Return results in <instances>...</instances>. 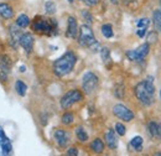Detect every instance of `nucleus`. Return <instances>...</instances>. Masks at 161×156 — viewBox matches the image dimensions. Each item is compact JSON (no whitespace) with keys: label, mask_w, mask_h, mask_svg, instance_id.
<instances>
[{"label":"nucleus","mask_w":161,"mask_h":156,"mask_svg":"<svg viewBox=\"0 0 161 156\" xmlns=\"http://www.w3.org/2000/svg\"><path fill=\"white\" fill-rule=\"evenodd\" d=\"M77 62V56L72 51H67L64 55H62L60 58L56 59L53 63V73L57 77H63L72 72Z\"/></svg>","instance_id":"f257e3e1"},{"label":"nucleus","mask_w":161,"mask_h":156,"mask_svg":"<svg viewBox=\"0 0 161 156\" xmlns=\"http://www.w3.org/2000/svg\"><path fill=\"white\" fill-rule=\"evenodd\" d=\"M135 96L145 105H151L155 98V87L153 78L149 77L139 82L135 87Z\"/></svg>","instance_id":"f03ea898"},{"label":"nucleus","mask_w":161,"mask_h":156,"mask_svg":"<svg viewBox=\"0 0 161 156\" xmlns=\"http://www.w3.org/2000/svg\"><path fill=\"white\" fill-rule=\"evenodd\" d=\"M31 29L39 34L51 35L57 31V24L56 21L51 19H46L43 16H36L31 22Z\"/></svg>","instance_id":"7ed1b4c3"},{"label":"nucleus","mask_w":161,"mask_h":156,"mask_svg":"<svg viewBox=\"0 0 161 156\" xmlns=\"http://www.w3.org/2000/svg\"><path fill=\"white\" fill-rule=\"evenodd\" d=\"M78 41H80V45L83 47H92L93 48L94 46L98 45V41L94 37L93 30L87 25H83L80 29Z\"/></svg>","instance_id":"20e7f679"},{"label":"nucleus","mask_w":161,"mask_h":156,"mask_svg":"<svg viewBox=\"0 0 161 156\" xmlns=\"http://www.w3.org/2000/svg\"><path fill=\"white\" fill-rule=\"evenodd\" d=\"M98 83H99V79H98L96 73L87 72L82 77V89L86 94H92L97 89Z\"/></svg>","instance_id":"39448f33"},{"label":"nucleus","mask_w":161,"mask_h":156,"mask_svg":"<svg viewBox=\"0 0 161 156\" xmlns=\"http://www.w3.org/2000/svg\"><path fill=\"white\" fill-rule=\"evenodd\" d=\"M83 99V94L78 89H72L69 92H67L63 97L61 98V107L62 109H69L72 105H75L76 103H78Z\"/></svg>","instance_id":"423d86ee"},{"label":"nucleus","mask_w":161,"mask_h":156,"mask_svg":"<svg viewBox=\"0 0 161 156\" xmlns=\"http://www.w3.org/2000/svg\"><path fill=\"white\" fill-rule=\"evenodd\" d=\"M149 51H150L149 43H142L136 50L128 51L126 52V57L130 61H133V62H142L145 59V57L149 55Z\"/></svg>","instance_id":"0eeeda50"},{"label":"nucleus","mask_w":161,"mask_h":156,"mask_svg":"<svg viewBox=\"0 0 161 156\" xmlns=\"http://www.w3.org/2000/svg\"><path fill=\"white\" fill-rule=\"evenodd\" d=\"M113 114L123 121H131L134 119V113L123 104H117L113 107Z\"/></svg>","instance_id":"6e6552de"},{"label":"nucleus","mask_w":161,"mask_h":156,"mask_svg":"<svg viewBox=\"0 0 161 156\" xmlns=\"http://www.w3.org/2000/svg\"><path fill=\"white\" fill-rule=\"evenodd\" d=\"M34 36L30 34V32H24L20 35V39H19V43L21 45V47L26 51V53H31L32 48H34Z\"/></svg>","instance_id":"1a4fd4ad"},{"label":"nucleus","mask_w":161,"mask_h":156,"mask_svg":"<svg viewBox=\"0 0 161 156\" xmlns=\"http://www.w3.org/2000/svg\"><path fill=\"white\" fill-rule=\"evenodd\" d=\"M53 136H55V140L60 148H66L69 142V134L63 129H57L55 131Z\"/></svg>","instance_id":"9d476101"},{"label":"nucleus","mask_w":161,"mask_h":156,"mask_svg":"<svg viewBox=\"0 0 161 156\" xmlns=\"http://www.w3.org/2000/svg\"><path fill=\"white\" fill-rule=\"evenodd\" d=\"M78 24H77V20L75 19L73 16H69L68 18V26H67V32L66 35L69 37V39H77L78 36Z\"/></svg>","instance_id":"9b49d317"},{"label":"nucleus","mask_w":161,"mask_h":156,"mask_svg":"<svg viewBox=\"0 0 161 156\" xmlns=\"http://www.w3.org/2000/svg\"><path fill=\"white\" fill-rule=\"evenodd\" d=\"M0 18L4 20H10L14 18V10L9 4L0 3Z\"/></svg>","instance_id":"f8f14e48"},{"label":"nucleus","mask_w":161,"mask_h":156,"mask_svg":"<svg viewBox=\"0 0 161 156\" xmlns=\"http://www.w3.org/2000/svg\"><path fill=\"white\" fill-rule=\"evenodd\" d=\"M104 139H105V142H107V145H108L109 149H112V150L117 149V146H118V140H117L115 133H114L113 130H108V131L105 133V135H104Z\"/></svg>","instance_id":"ddd939ff"},{"label":"nucleus","mask_w":161,"mask_h":156,"mask_svg":"<svg viewBox=\"0 0 161 156\" xmlns=\"http://www.w3.org/2000/svg\"><path fill=\"white\" fill-rule=\"evenodd\" d=\"M13 67V61L8 55H1L0 56V71H4L6 73L10 72Z\"/></svg>","instance_id":"4468645a"},{"label":"nucleus","mask_w":161,"mask_h":156,"mask_svg":"<svg viewBox=\"0 0 161 156\" xmlns=\"http://www.w3.org/2000/svg\"><path fill=\"white\" fill-rule=\"evenodd\" d=\"M91 149L96 154H102L104 151V142L102 141L101 139H94L92 141V144H91Z\"/></svg>","instance_id":"2eb2a0df"},{"label":"nucleus","mask_w":161,"mask_h":156,"mask_svg":"<svg viewBox=\"0 0 161 156\" xmlns=\"http://www.w3.org/2000/svg\"><path fill=\"white\" fill-rule=\"evenodd\" d=\"M147 128H149L150 134H151L154 137L161 136V128L158 123H155V121H150L149 125H147Z\"/></svg>","instance_id":"dca6fc26"},{"label":"nucleus","mask_w":161,"mask_h":156,"mask_svg":"<svg viewBox=\"0 0 161 156\" xmlns=\"http://www.w3.org/2000/svg\"><path fill=\"white\" fill-rule=\"evenodd\" d=\"M16 25H18V27H20V29H25V27H27L30 24H31V21L29 19V16L27 15H25V14H21L20 16L16 19V22H15Z\"/></svg>","instance_id":"f3484780"},{"label":"nucleus","mask_w":161,"mask_h":156,"mask_svg":"<svg viewBox=\"0 0 161 156\" xmlns=\"http://www.w3.org/2000/svg\"><path fill=\"white\" fill-rule=\"evenodd\" d=\"M15 91L18 92V94L20 96V97H24L25 94H26V91H27V86L20 81V79H18L16 82H15Z\"/></svg>","instance_id":"a211bd4d"},{"label":"nucleus","mask_w":161,"mask_h":156,"mask_svg":"<svg viewBox=\"0 0 161 156\" xmlns=\"http://www.w3.org/2000/svg\"><path fill=\"white\" fill-rule=\"evenodd\" d=\"M61 121H62V124H63V125H71V124L75 121V115H73L72 113L67 112V113H64V114L62 115Z\"/></svg>","instance_id":"6ab92c4d"},{"label":"nucleus","mask_w":161,"mask_h":156,"mask_svg":"<svg viewBox=\"0 0 161 156\" xmlns=\"http://www.w3.org/2000/svg\"><path fill=\"white\" fill-rule=\"evenodd\" d=\"M102 34H103V36L107 37V39H110V37H113V35H114L113 29H112V26H110L109 24H105V25L102 26Z\"/></svg>","instance_id":"aec40b11"},{"label":"nucleus","mask_w":161,"mask_h":156,"mask_svg":"<svg viewBox=\"0 0 161 156\" xmlns=\"http://www.w3.org/2000/svg\"><path fill=\"white\" fill-rule=\"evenodd\" d=\"M1 150H3V154H5V155H9L13 151V146H11V142L9 141V139L1 141Z\"/></svg>","instance_id":"412c9836"},{"label":"nucleus","mask_w":161,"mask_h":156,"mask_svg":"<svg viewBox=\"0 0 161 156\" xmlns=\"http://www.w3.org/2000/svg\"><path fill=\"white\" fill-rule=\"evenodd\" d=\"M130 145L134 148V150H136V151H141V149H142V137L135 136L131 141H130Z\"/></svg>","instance_id":"4be33fe9"},{"label":"nucleus","mask_w":161,"mask_h":156,"mask_svg":"<svg viewBox=\"0 0 161 156\" xmlns=\"http://www.w3.org/2000/svg\"><path fill=\"white\" fill-rule=\"evenodd\" d=\"M76 136H77V139H78L80 141H82V142H84V141L88 140V134H87V131H86L82 126L76 129Z\"/></svg>","instance_id":"5701e85b"},{"label":"nucleus","mask_w":161,"mask_h":156,"mask_svg":"<svg viewBox=\"0 0 161 156\" xmlns=\"http://www.w3.org/2000/svg\"><path fill=\"white\" fill-rule=\"evenodd\" d=\"M154 25H155L156 30L161 34V11L160 10H155V11H154Z\"/></svg>","instance_id":"b1692460"},{"label":"nucleus","mask_w":161,"mask_h":156,"mask_svg":"<svg viewBox=\"0 0 161 156\" xmlns=\"http://www.w3.org/2000/svg\"><path fill=\"white\" fill-rule=\"evenodd\" d=\"M45 9H46V13L50 14V15L55 14V11H56V6H55V4L52 1H47L46 5H45Z\"/></svg>","instance_id":"393cba45"},{"label":"nucleus","mask_w":161,"mask_h":156,"mask_svg":"<svg viewBox=\"0 0 161 156\" xmlns=\"http://www.w3.org/2000/svg\"><path fill=\"white\" fill-rule=\"evenodd\" d=\"M101 56H102V59H103L104 62L109 61V57H110V51H109V48L103 47L101 50Z\"/></svg>","instance_id":"a878e982"},{"label":"nucleus","mask_w":161,"mask_h":156,"mask_svg":"<svg viewBox=\"0 0 161 156\" xmlns=\"http://www.w3.org/2000/svg\"><path fill=\"white\" fill-rule=\"evenodd\" d=\"M115 131H117V134H119L120 136L125 135V126H124L121 123H117V124H115Z\"/></svg>","instance_id":"bb28decb"},{"label":"nucleus","mask_w":161,"mask_h":156,"mask_svg":"<svg viewBox=\"0 0 161 156\" xmlns=\"http://www.w3.org/2000/svg\"><path fill=\"white\" fill-rule=\"evenodd\" d=\"M146 39H147V42H149V43L156 42V41H158V34H156L155 31H151V32H149V35L146 36Z\"/></svg>","instance_id":"cd10ccee"},{"label":"nucleus","mask_w":161,"mask_h":156,"mask_svg":"<svg viewBox=\"0 0 161 156\" xmlns=\"http://www.w3.org/2000/svg\"><path fill=\"white\" fill-rule=\"evenodd\" d=\"M149 22H150L149 19H140L139 22H138V27H139V29H147Z\"/></svg>","instance_id":"c85d7f7f"},{"label":"nucleus","mask_w":161,"mask_h":156,"mask_svg":"<svg viewBox=\"0 0 161 156\" xmlns=\"http://www.w3.org/2000/svg\"><path fill=\"white\" fill-rule=\"evenodd\" d=\"M82 18H83V20H84L86 22H88V24L92 22V16H91L89 11H87V10H83V11H82Z\"/></svg>","instance_id":"c756f323"},{"label":"nucleus","mask_w":161,"mask_h":156,"mask_svg":"<svg viewBox=\"0 0 161 156\" xmlns=\"http://www.w3.org/2000/svg\"><path fill=\"white\" fill-rule=\"evenodd\" d=\"M82 1L88 6H94V5H97L99 3V0H82Z\"/></svg>","instance_id":"7c9ffc66"},{"label":"nucleus","mask_w":161,"mask_h":156,"mask_svg":"<svg viewBox=\"0 0 161 156\" xmlns=\"http://www.w3.org/2000/svg\"><path fill=\"white\" fill-rule=\"evenodd\" d=\"M67 155H78V150L76 148H69L67 150Z\"/></svg>","instance_id":"2f4dec72"},{"label":"nucleus","mask_w":161,"mask_h":156,"mask_svg":"<svg viewBox=\"0 0 161 156\" xmlns=\"http://www.w3.org/2000/svg\"><path fill=\"white\" fill-rule=\"evenodd\" d=\"M145 32H146V29H139L138 30V36L139 37H144L145 36Z\"/></svg>","instance_id":"473e14b6"},{"label":"nucleus","mask_w":161,"mask_h":156,"mask_svg":"<svg viewBox=\"0 0 161 156\" xmlns=\"http://www.w3.org/2000/svg\"><path fill=\"white\" fill-rule=\"evenodd\" d=\"M0 139L1 140H6L8 137H6V135H5V133H4V130H3V128L0 126Z\"/></svg>","instance_id":"72a5a7b5"},{"label":"nucleus","mask_w":161,"mask_h":156,"mask_svg":"<svg viewBox=\"0 0 161 156\" xmlns=\"http://www.w3.org/2000/svg\"><path fill=\"white\" fill-rule=\"evenodd\" d=\"M25 70H26V68H25V67H24V66H22V67H20V71H21V72H24V71H25Z\"/></svg>","instance_id":"f704fd0d"},{"label":"nucleus","mask_w":161,"mask_h":156,"mask_svg":"<svg viewBox=\"0 0 161 156\" xmlns=\"http://www.w3.org/2000/svg\"><path fill=\"white\" fill-rule=\"evenodd\" d=\"M68 1H69V3H73V1H75V0H68Z\"/></svg>","instance_id":"c9c22d12"},{"label":"nucleus","mask_w":161,"mask_h":156,"mask_svg":"<svg viewBox=\"0 0 161 156\" xmlns=\"http://www.w3.org/2000/svg\"><path fill=\"white\" fill-rule=\"evenodd\" d=\"M160 98H161V91H160Z\"/></svg>","instance_id":"e433bc0d"},{"label":"nucleus","mask_w":161,"mask_h":156,"mask_svg":"<svg viewBox=\"0 0 161 156\" xmlns=\"http://www.w3.org/2000/svg\"><path fill=\"white\" fill-rule=\"evenodd\" d=\"M160 3H161V0H160Z\"/></svg>","instance_id":"4c0bfd02"}]
</instances>
